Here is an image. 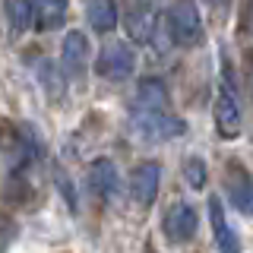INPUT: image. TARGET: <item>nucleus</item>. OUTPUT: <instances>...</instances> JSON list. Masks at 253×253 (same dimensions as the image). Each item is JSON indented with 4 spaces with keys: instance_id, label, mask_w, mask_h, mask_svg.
<instances>
[{
    "instance_id": "obj_3",
    "label": "nucleus",
    "mask_w": 253,
    "mask_h": 253,
    "mask_svg": "<svg viewBox=\"0 0 253 253\" xmlns=\"http://www.w3.org/2000/svg\"><path fill=\"white\" fill-rule=\"evenodd\" d=\"M212 117H215V130L221 139H237L244 130V117H241V101H237L234 83H231V70L221 73L218 83V95H215V108H212Z\"/></svg>"
},
{
    "instance_id": "obj_17",
    "label": "nucleus",
    "mask_w": 253,
    "mask_h": 253,
    "mask_svg": "<svg viewBox=\"0 0 253 253\" xmlns=\"http://www.w3.org/2000/svg\"><path fill=\"white\" fill-rule=\"evenodd\" d=\"M184 180H187V187H193V190H203L209 184V168H206V162L200 155L184 158Z\"/></svg>"
},
{
    "instance_id": "obj_15",
    "label": "nucleus",
    "mask_w": 253,
    "mask_h": 253,
    "mask_svg": "<svg viewBox=\"0 0 253 253\" xmlns=\"http://www.w3.org/2000/svg\"><path fill=\"white\" fill-rule=\"evenodd\" d=\"M70 0H35V29L38 32H54L67 22Z\"/></svg>"
},
{
    "instance_id": "obj_11",
    "label": "nucleus",
    "mask_w": 253,
    "mask_h": 253,
    "mask_svg": "<svg viewBox=\"0 0 253 253\" xmlns=\"http://www.w3.org/2000/svg\"><path fill=\"white\" fill-rule=\"evenodd\" d=\"M209 225H212V237H215L218 253H244L241 250V237L231 228V221L225 215V206L218 196H209Z\"/></svg>"
},
{
    "instance_id": "obj_8",
    "label": "nucleus",
    "mask_w": 253,
    "mask_h": 253,
    "mask_svg": "<svg viewBox=\"0 0 253 253\" xmlns=\"http://www.w3.org/2000/svg\"><path fill=\"white\" fill-rule=\"evenodd\" d=\"M225 193H228V203L241 215H253V174L241 162H231L225 168Z\"/></svg>"
},
{
    "instance_id": "obj_9",
    "label": "nucleus",
    "mask_w": 253,
    "mask_h": 253,
    "mask_svg": "<svg viewBox=\"0 0 253 253\" xmlns=\"http://www.w3.org/2000/svg\"><path fill=\"white\" fill-rule=\"evenodd\" d=\"M124 29H126V38L133 44H149L155 38V26H158V10L155 6H142L136 0L126 3V10L121 16Z\"/></svg>"
},
{
    "instance_id": "obj_14",
    "label": "nucleus",
    "mask_w": 253,
    "mask_h": 253,
    "mask_svg": "<svg viewBox=\"0 0 253 253\" xmlns=\"http://www.w3.org/2000/svg\"><path fill=\"white\" fill-rule=\"evenodd\" d=\"M35 76H38V83H42V89L47 98H63V92H67V73H63V67L57 60H51V57H38L35 60Z\"/></svg>"
},
{
    "instance_id": "obj_10",
    "label": "nucleus",
    "mask_w": 253,
    "mask_h": 253,
    "mask_svg": "<svg viewBox=\"0 0 253 253\" xmlns=\"http://www.w3.org/2000/svg\"><path fill=\"white\" fill-rule=\"evenodd\" d=\"M89 190L101 203H114L121 193V171L111 158H95L89 165Z\"/></svg>"
},
{
    "instance_id": "obj_1",
    "label": "nucleus",
    "mask_w": 253,
    "mask_h": 253,
    "mask_svg": "<svg viewBox=\"0 0 253 253\" xmlns=\"http://www.w3.org/2000/svg\"><path fill=\"white\" fill-rule=\"evenodd\" d=\"M130 126L136 136H142L146 142H165L174 139L187 130V124L180 117H174L171 108L165 111H152V108H130Z\"/></svg>"
},
{
    "instance_id": "obj_19",
    "label": "nucleus",
    "mask_w": 253,
    "mask_h": 253,
    "mask_svg": "<svg viewBox=\"0 0 253 253\" xmlns=\"http://www.w3.org/2000/svg\"><path fill=\"white\" fill-rule=\"evenodd\" d=\"M247 32L253 35V0H250V6H247Z\"/></svg>"
},
{
    "instance_id": "obj_16",
    "label": "nucleus",
    "mask_w": 253,
    "mask_h": 253,
    "mask_svg": "<svg viewBox=\"0 0 253 253\" xmlns=\"http://www.w3.org/2000/svg\"><path fill=\"white\" fill-rule=\"evenodd\" d=\"M3 10L16 32L35 29V0H3Z\"/></svg>"
},
{
    "instance_id": "obj_20",
    "label": "nucleus",
    "mask_w": 253,
    "mask_h": 253,
    "mask_svg": "<svg viewBox=\"0 0 253 253\" xmlns=\"http://www.w3.org/2000/svg\"><path fill=\"white\" fill-rule=\"evenodd\" d=\"M136 3H142V6H155V10H158V3H162V0H136Z\"/></svg>"
},
{
    "instance_id": "obj_18",
    "label": "nucleus",
    "mask_w": 253,
    "mask_h": 253,
    "mask_svg": "<svg viewBox=\"0 0 253 253\" xmlns=\"http://www.w3.org/2000/svg\"><path fill=\"white\" fill-rule=\"evenodd\" d=\"M206 6H209V13H215V16H225L228 13V6H231V0H203Z\"/></svg>"
},
{
    "instance_id": "obj_7",
    "label": "nucleus",
    "mask_w": 253,
    "mask_h": 253,
    "mask_svg": "<svg viewBox=\"0 0 253 253\" xmlns=\"http://www.w3.org/2000/svg\"><path fill=\"white\" fill-rule=\"evenodd\" d=\"M158 187H162V165L158 162H139L130 171V200L139 209H149L158 200Z\"/></svg>"
},
{
    "instance_id": "obj_2",
    "label": "nucleus",
    "mask_w": 253,
    "mask_h": 253,
    "mask_svg": "<svg viewBox=\"0 0 253 253\" xmlns=\"http://www.w3.org/2000/svg\"><path fill=\"white\" fill-rule=\"evenodd\" d=\"M168 32H171V42L180 47L203 44L206 26H203V13L196 6V0H174L168 10Z\"/></svg>"
},
{
    "instance_id": "obj_4",
    "label": "nucleus",
    "mask_w": 253,
    "mask_h": 253,
    "mask_svg": "<svg viewBox=\"0 0 253 253\" xmlns=\"http://www.w3.org/2000/svg\"><path fill=\"white\" fill-rule=\"evenodd\" d=\"M136 70V51L130 42H105L95 54V73L108 83H124Z\"/></svg>"
},
{
    "instance_id": "obj_6",
    "label": "nucleus",
    "mask_w": 253,
    "mask_h": 253,
    "mask_svg": "<svg viewBox=\"0 0 253 253\" xmlns=\"http://www.w3.org/2000/svg\"><path fill=\"white\" fill-rule=\"evenodd\" d=\"M162 231H165V237H168L171 244L193 241L196 231H200V212H196L190 203H184V200L171 203L168 212H165V218H162Z\"/></svg>"
},
{
    "instance_id": "obj_13",
    "label": "nucleus",
    "mask_w": 253,
    "mask_h": 253,
    "mask_svg": "<svg viewBox=\"0 0 253 253\" xmlns=\"http://www.w3.org/2000/svg\"><path fill=\"white\" fill-rule=\"evenodd\" d=\"M85 19H89L92 32H98V35H111V32L121 26L117 0H85Z\"/></svg>"
},
{
    "instance_id": "obj_12",
    "label": "nucleus",
    "mask_w": 253,
    "mask_h": 253,
    "mask_svg": "<svg viewBox=\"0 0 253 253\" xmlns=\"http://www.w3.org/2000/svg\"><path fill=\"white\" fill-rule=\"evenodd\" d=\"M130 108H152V111H165V108H171L168 85H165L158 76H146V79H139V83H136V92H133Z\"/></svg>"
},
{
    "instance_id": "obj_5",
    "label": "nucleus",
    "mask_w": 253,
    "mask_h": 253,
    "mask_svg": "<svg viewBox=\"0 0 253 253\" xmlns=\"http://www.w3.org/2000/svg\"><path fill=\"white\" fill-rule=\"evenodd\" d=\"M92 63V44H89V35L83 29H70L60 42V67L67 73L70 83H83L85 70Z\"/></svg>"
}]
</instances>
